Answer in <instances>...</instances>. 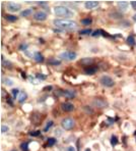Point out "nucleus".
Returning <instances> with one entry per match:
<instances>
[{"label": "nucleus", "instance_id": "7c9ffc66", "mask_svg": "<svg viewBox=\"0 0 136 151\" xmlns=\"http://www.w3.org/2000/svg\"><path fill=\"white\" fill-rule=\"evenodd\" d=\"M30 80H31V82L33 83V84H39L40 83V80L38 79V78H30Z\"/></svg>", "mask_w": 136, "mask_h": 151}, {"label": "nucleus", "instance_id": "4be33fe9", "mask_svg": "<svg viewBox=\"0 0 136 151\" xmlns=\"http://www.w3.org/2000/svg\"><path fill=\"white\" fill-rule=\"evenodd\" d=\"M6 19H7V21H9V22H15L16 20H17V16L12 15V14H8V15H6Z\"/></svg>", "mask_w": 136, "mask_h": 151}, {"label": "nucleus", "instance_id": "4c0bfd02", "mask_svg": "<svg viewBox=\"0 0 136 151\" xmlns=\"http://www.w3.org/2000/svg\"><path fill=\"white\" fill-rule=\"evenodd\" d=\"M133 20L136 22V14H134V15H133Z\"/></svg>", "mask_w": 136, "mask_h": 151}, {"label": "nucleus", "instance_id": "dca6fc26", "mask_svg": "<svg viewBox=\"0 0 136 151\" xmlns=\"http://www.w3.org/2000/svg\"><path fill=\"white\" fill-rule=\"evenodd\" d=\"M33 13V9L32 8H27V9H25V10H22L21 12H20V15L21 16H29Z\"/></svg>", "mask_w": 136, "mask_h": 151}, {"label": "nucleus", "instance_id": "f704fd0d", "mask_svg": "<svg viewBox=\"0 0 136 151\" xmlns=\"http://www.w3.org/2000/svg\"><path fill=\"white\" fill-rule=\"evenodd\" d=\"M131 6L133 7V9L136 10V1H131Z\"/></svg>", "mask_w": 136, "mask_h": 151}, {"label": "nucleus", "instance_id": "ddd939ff", "mask_svg": "<svg viewBox=\"0 0 136 151\" xmlns=\"http://www.w3.org/2000/svg\"><path fill=\"white\" fill-rule=\"evenodd\" d=\"M97 71H98L97 66H87L84 69V72H85L86 75H94V73H97Z\"/></svg>", "mask_w": 136, "mask_h": 151}, {"label": "nucleus", "instance_id": "393cba45", "mask_svg": "<svg viewBox=\"0 0 136 151\" xmlns=\"http://www.w3.org/2000/svg\"><path fill=\"white\" fill-rule=\"evenodd\" d=\"M53 126V120H49L48 123H47V125H46V127H45V129H44V132H47L51 127Z\"/></svg>", "mask_w": 136, "mask_h": 151}, {"label": "nucleus", "instance_id": "6ab92c4d", "mask_svg": "<svg viewBox=\"0 0 136 151\" xmlns=\"http://www.w3.org/2000/svg\"><path fill=\"white\" fill-rule=\"evenodd\" d=\"M93 22V21H92V19L90 17H88V19H83V20H81V24L82 25H84V26H88V25H90Z\"/></svg>", "mask_w": 136, "mask_h": 151}, {"label": "nucleus", "instance_id": "412c9836", "mask_svg": "<svg viewBox=\"0 0 136 151\" xmlns=\"http://www.w3.org/2000/svg\"><path fill=\"white\" fill-rule=\"evenodd\" d=\"M127 43H128L129 45L133 46V45L135 44V39H134V37H133V36H129V37L127 38Z\"/></svg>", "mask_w": 136, "mask_h": 151}, {"label": "nucleus", "instance_id": "7ed1b4c3", "mask_svg": "<svg viewBox=\"0 0 136 151\" xmlns=\"http://www.w3.org/2000/svg\"><path fill=\"white\" fill-rule=\"evenodd\" d=\"M74 120H73L71 118H65L62 119L61 121V126L62 128H63L64 130L66 131H69V130H72L73 127H74Z\"/></svg>", "mask_w": 136, "mask_h": 151}, {"label": "nucleus", "instance_id": "c85d7f7f", "mask_svg": "<svg viewBox=\"0 0 136 151\" xmlns=\"http://www.w3.org/2000/svg\"><path fill=\"white\" fill-rule=\"evenodd\" d=\"M30 135L31 136H34V137H37V136H40L41 135V131H35V132H30Z\"/></svg>", "mask_w": 136, "mask_h": 151}, {"label": "nucleus", "instance_id": "f257e3e1", "mask_svg": "<svg viewBox=\"0 0 136 151\" xmlns=\"http://www.w3.org/2000/svg\"><path fill=\"white\" fill-rule=\"evenodd\" d=\"M54 25L62 31H73L76 29V22L69 20H55Z\"/></svg>", "mask_w": 136, "mask_h": 151}, {"label": "nucleus", "instance_id": "9b49d317", "mask_svg": "<svg viewBox=\"0 0 136 151\" xmlns=\"http://www.w3.org/2000/svg\"><path fill=\"white\" fill-rule=\"evenodd\" d=\"M94 105L95 106H98V107H100V108H104L105 106H107V102L106 101H104L103 99H94Z\"/></svg>", "mask_w": 136, "mask_h": 151}, {"label": "nucleus", "instance_id": "cd10ccee", "mask_svg": "<svg viewBox=\"0 0 136 151\" xmlns=\"http://www.w3.org/2000/svg\"><path fill=\"white\" fill-rule=\"evenodd\" d=\"M2 66H4V67H11V62L3 59L2 60Z\"/></svg>", "mask_w": 136, "mask_h": 151}, {"label": "nucleus", "instance_id": "ea45409f", "mask_svg": "<svg viewBox=\"0 0 136 151\" xmlns=\"http://www.w3.org/2000/svg\"><path fill=\"white\" fill-rule=\"evenodd\" d=\"M11 151H16V150H11Z\"/></svg>", "mask_w": 136, "mask_h": 151}, {"label": "nucleus", "instance_id": "423d86ee", "mask_svg": "<svg viewBox=\"0 0 136 151\" xmlns=\"http://www.w3.org/2000/svg\"><path fill=\"white\" fill-rule=\"evenodd\" d=\"M34 19H35L36 21H40V22L45 21L47 19V13L45 12V11L39 10V11H37L35 14H34Z\"/></svg>", "mask_w": 136, "mask_h": 151}, {"label": "nucleus", "instance_id": "2eb2a0df", "mask_svg": "<svg viewBox=\"0 0 136 151\" xmlns=\"http://www.w3.org/2000/svg\"><path fill=\"white\" fill-rule=\"evenodd\" d=\"M26 97H27V95H26V92H20L19 95H18V102L19 103H24L26 101Z\"/></svg>", "mask_w": 136, "mask_h": 151}, {"label": "nucleus", "instance_id": "a211bd4d", "mask_svg": "<svg viewBox=\"0 0 136 151\" xmlns=\"http://www.w3.org/2000/svg\"><path fill=\"white\" fill-rule=\"evenodd\" d=\"M20 148L22 151H29V142H24L20 144Z\"/></svg>", "mask_w": 136, "mask_h": 151}, {"label": "nucleus", "instance_id": "aec40b11", "mask_svg": "<svg viewBox=\"0 0 136 151\" xmlns=\"http://www.w3.org/2000/svg\"><path fill=\"white\" fill-rule=\"evenodd\" d=\"M111 144H112L113 147L116 146V145L118 144V138H117L116 136H114V135H113L112 138H111Z\"/></svg>", "mask_w": 136, "mask_h": 151}, {"label": "nucleus", "instance_id": "72a5a7b5", "mask_svg": "<svg viewBox=\"0 0 136 151\" xmlns=\"http://www.w3.org/2000/svg\"><path fill=\"white\" fill-rule=\"evenodd\" d=\"M66 151H76V150H75V148L73 147V146H69V147L67 148V150H66Z\"/></svg>", "mask_w": 136, "mask_h": 151}, {"label": "nucleus", "instance_id": "c756f323", "mask_svg": "<svg viewBox=\"0 0 136 151\" xmlns=\"http://www.w3.org/2000/svg\"><path fill=\"white\" fill-rule=\"evenodd\" d=\"M36 78H38L40 81H41V80H45V79H46V76H44L43 74H37L36 75Z\"/></svg>", "mask_w": 136, "mask_h": 151}, {"label": "nucleus", "instance_id": "39448f33", "mask_svg": "<svg viewBox=\"0 0 136 151\" xmlns=\"http://www.w3.org/2000/svg\"><path fill=\"white\" fill-rule=\"evenodd\" d=\"M76 55L77 54L74 51H65V52H63V53L60 54V58L70 61V60H74L76 58Z\"/></svg>", "mask_w": 136, "mask_h": 151}, {"label": "nucleus", "instance_id": "9d476101", "mask_svg": "<svg viewBox=\"0 0 136 151\" xmlns=\"http://www.w3.org/2000/svg\"><path fill=\"white\" fill-rule=\"evenodd\" d=\"M84 6L87 9H93L94 7L99 6V1H95V0H93V1H86L84 3Z\"/></svg>", "mask_w": 136, "mask_h": 151}, {"label": "nucleus", "instance_id": "c9c22d12", "mask_svg": "<svg viewBox=\"0 0 136 151\" xmlns=\"http://www.w3.org/2000/svg\"><path fill=\"white\" fill-rule=\"evenodd\" d=\"M7 102H8V103H10V105H13V103H12V101H11V100H10V98H8V99H7Z\"/></svg>", "mask_w": 136, "mask_h": 151}, {"label": "nucleus", "instance_id": "473e14b6", "mask_svg": "<svg viewBox=\"0 0 136 151\" xmlns=\"http://www.w3.org/2000/svg\"><path fill=\"white\" fill-rule=\"evenodd\" d=\"M4 82H5V85H7V86H12V84H13L12 81L9 80V79H5Z\"/></svg>", "mask_w": 136, "mask_h": 151}, {"label": "nucleus", "instance_id": "f03ea898", "mask_svg": "<svg viewBox=\"0 0 136 151\" xmlns=\"http://www.w3.org/2000/svg\"><path fill=\"white\" fill-rule=\"evenodd\" d=\"M54 12L57 16L60 17H70L73 15V12L67 8L66 6H63V5H59V6H55L54 8Z\"/></svg>", "mask_w": 136, "mask_h": 151}, {"label": "nucleus", "instance_id": "0eeeda50", "mask_svg": "<svg viewBox=\"0 0 136 151\" xmlns=\"http://www.w3.org/2000/svg\"><path fill=\"white\" fill-rule=\"evenodd\" d=\"M20 4L18 3H14V2H8L7 3V9L11 12H15V11H18L20 9Z\"/></svg>", "mask_w": 136, "mask_h": 151}, {"label": "nucleus", "instance_id": "1a4fd4ad", "mask_svg": "<svg viewBox=\"0 0 136 151\" xmlns=\"http://www.w3.org/2000/svg\"><path fill=\"white\" fill-rule=\"evenodd\" d=\"M60 95L65 96L67 98H73V97H75L76 93L74 91H71V90H63L60 92Z\"/></svg>", "mask_w": 136, "mask_h": 151}, {"label": "nucleus", "instance_id": "f8f14e48", "mask_svg": "<svg viewBox=\"0 0 136 151\" xmlns=\"http://www.w3.org/2000/svg\"><path fill=\"white\" fill-rule=\"evenodd\" d=\"M118 7L122 11H125L128 8V2L127 1H118Z\"/></svg>", "mask_w": 136, "mask_h": 151}, {"label": "nucleus", "instance_id": "20e7f679", "mask_svg": "<svg viewBox=\"0 0 136 151\" xmlns=\"http://www.w3.org/2000/svg\"><path fill=\"white\" fill-rule=\"evenodd\" d=\"M100 83L103 86L110 88V87H113L115 85V81L113 80L111 77H109V76H103V77L100 79Z\"/></svg>", "mask_w": 136, "mask_h": 151}, {"label": "nucleus", "instance_id": "a878e982", "mask_svg": "<svg viewBox=\"0 0 136 151\" xmlns=\"http://www.w3.org/2000/svg\"><path fill=\"white\" fill-rule=\"evenodd\" d=\"M56 143V139L55 138H49L48 139V145L49 146H53V145H55Z\"/></svg>", "mask_w": 136, "mask_h": 151}, {"label": "nucleus", "instance_id": "e433bc0d", "mask_svg": "<svg viewBox=\"0 0 136 151\" xmlns=\"http://www.w3.org/2000/svg\"><path fill=\"white\" fill-rule=\"evenodd\" d=\"M26 47H27V45H22L21 47H20V49H21V50L24 49V48H26Z\"/></svg>", "mask_w": 136, "mask_h": 151}, {"label": "nucleus", "instance_id": "58836bf2", "mask_svg": "<svg viewBox=\"0 0 136 151\" xmlns=\"http://www.w3.org/2000/svg\"><path fill=\"white\" fill-rule=\"evenodd\" d=\"M85 151H90V149H89V148H87V149H85Z\"/></svg>", "mask_w": 136, "mask_h": 151}, {"label": "nucleus", "instance_id": "f3484780", "mask_svg": "<svg viewBox=\"0 0 136 151\" xmlns=\"http://www.w3.org/2000/svg\"><path fill=\"white\" fill-rule=\"evenodd\" d=\"M80 62L83 63V65H87L88 66H90V63L94 62V59H92V58H84V59H82Z\"/></svg>", "mask_w": 136, "mask_h": 151}, {"label": "nucleus", "instance_id": "b1692460", "mask_svg": "<svg viewBox=\"0 0 136 151\" xmlns=\"http://www.w3.org/2000/svg\"><path fill=\"white\" fill-rule=\"evenodd\" d=\"M11 93H12V96L13 98H17V95H19V90L18 89H12L11 90Z\"/></svg>", "mask_w": 136, "mask_h": 151}, {"label": "nucleus", "instance_id": "bb28decb", "mask_svg": "<svg viewBox=\"0 0 136 151\" xmlns=\"http://www.w3.org/2000/svg\"><path fill=\"white\" fill-rule=\"evenodd\" d=\"M92 30L90 29H84V30H81L80 31V34L81 35H88V34H92Z\"/></svg>", "mask_w": 136, "mask_h": 151}, {"label": "nucleus", "instance_id": "5701e85b", "mask_svg": "<svg viewBox=\"0 0 136 151\" xmlns=\"http://www.w3.org/2000/svg\"><path fill=\"white\" fill-rule=\"evenodd\" d=\"M49 65H60V61L59 60H56V59H49Z\"/></svg>", "mask_w": 136, "mask_h": 151}, {"label": "nucleus", "instance_id": "6e6552de", "mask_svg": "<svg viewBox=\"0 0 136 151\" xmlns=\"http://www.w3.org/2000/svg\"><path fill=\"white\" fill-rule=\"evenodd\" d=\"M61 107L66 112H70V111H73V110H74V105H73L72 103H70V102H64V103H62L61 104Z\"/></svg>", "mask_w": 136, "mask_h": 151}, {"label": "nucleus", "instance_id": "2f4dec72", "mask_svg": "<svg viewBox=\"0 0 136 151\" xmlns=\"http://www.w3.org/2000/svg\"><path fill=\"white\" fill-rule=\"evenodd\" d=\"M8 130H9V128L7 126H4V125L1 126V133H6L8 132Z\"/></svg>", "mask_w": 136, "mask_h": 151}, {"label": "nucleus", "instance_id": "4468645a", "mask_svg": "<svg viewBox=\"0 0 136 151\" xmlns=\"http://www.w3.org/2000/svg\"><path fill=\"white\" fill-rule=\"evenodd\" d=\"M34 59H35L37 62H42L44 60V57L40 52H36V53L34 54Z\"/></svg>", "mask_w": 136, "mask_h": 151}]
</instances>
